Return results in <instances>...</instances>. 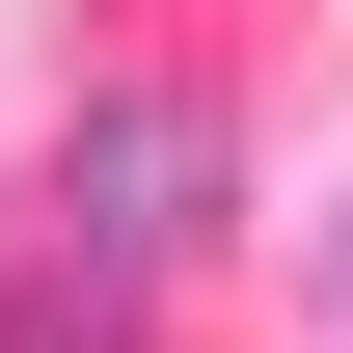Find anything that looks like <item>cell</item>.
<instances>
[{"label": "cell", "instance_id": "1", "mask_svg": "<svg viewBox=\"0 0 353 353\" xmlns=\"http://www.w3.org/2000/svg\"><path fill=\"white\" fill-rule=\"evenodd\" d=\"M54 245H82V272H190V245H245V109H218V82H109L82 163H54Z\"/></svg>", "mask_w": 353, "mask_h": 353}, {"label": "cell", "instance_id": "2", "mask_svg": "<svg viewBox=\"0 0 353 353\" xmlns=\"http://www.w3.org/2000/svg\"><path fill=\"white\" fill-rule=\"evenodd\" d=\"M0 353H136V272H82V245L0 272Z\"/></svg>", "mask_w": 353, "mask_h": 353}, {"label": "cell", "instance_id": "3", "mask_svg": "<svg viewBox=\"0 0 353 353\" xmlns=\"http://www.w3.org/2000/svg\"><path fill=\"white\" fill-rule=\"evenodd\" d=\"M326 299H353V245H326Z\"/></svg>", "mask_w": 353, "mask_h": 353}]
</instances>
